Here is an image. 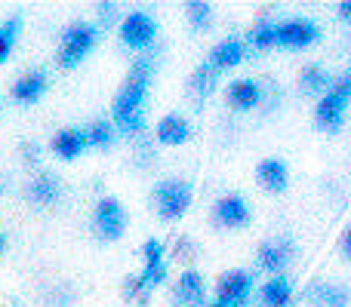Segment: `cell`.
Instances as JSON below:
<instances>
[{"label": "cell", "mask_w": 351, "mask_h": 307, "mask_svg": "<svg viewBox=\"0 0 351 307\" xmlns=\"http://www.w3.org/2000/svg\"><path fill=\"white\" fill-rule=\"evenodd\" d=\"M154 74V59L152 55H139V59L130 65L127 83L117 92L114 98V123L111 126L123 135H133L139 139L142 129H145V114H142V105H145L148 96V83H152Z\"/></svg>", "instance_id": "6da1fadb"}, {"label": "cell", "mask_w": 351, "mask_h": 307, "mask_svg": "<svg viewBox=\"0 0 351 307\" xmlns=\"http://www.w3.org/2000/svg\"><path fill=\"white\" fill-rule=\"evenodd\" d=\"M348 98H351V74H342V77H336L333 83H330V90L324 92L321 102H317V108H315L317 126L327 129V133L342 129V123H346Z\"/></svg>", "instance_id": "7a4b0ae2"}, {"label": "cell", "mask_w": 351, "mask_h": 307, "mask_svg": "<svg viewBox=\"0 0 351 307\" xmlns=\"http://www.w3.org/2000/svg\"><path fill=\"white\" fill-rule=\"evenodd\" d=\"M152 203L158 209V215L164 222H173V218H182L185 209L191 206V185L185 178H164L154 185L152 191Z\"/></svg>", "instance_id": "3957f363"}, {"label": "cell", "mask_w": 351, "mask_h": 307, "mask_svg": "<svg viewBox=\"0 0 351 307\" xmlns=\"http://www.w3.org/2000/svg\"><path fill=\"white\" fill-rule=\"evenodd\" d=\"M96 37H99V28L90 22H74L65 28L62 34V43H59V65L62 68H77L80 62L90 55V49L96 46Z\"/></svg>", "instance_id": "277c9868"}, {"label": "cell", "mask_w": 351, "mask_h": 307, "mask_svg": "<svg viewBox=\"0 0 351 307\" xmlns=\"http://www.w3.org/2000/svg\"><path fill=\"white\" fill-rule=\"evenodd\" d=\"M158 37V22L148 10H133L121 22V40L130 49H148Z\"/></svg>", "instance_id": "5b68a950"}, {"label": "cell", "mask_w": 351, "mask_h": 307, "mask_svg": "<svg viewBox=\"0 0 351 307\" xmlns=\"http://www.w3.org/2000/svg\"><path fill=\"white\" fill-rule=\"evenodd\" d=\"M321 31L311 18H287L274 28V46H284V49H305L311 43H317Z\"/></svg>", "instance_id": "8992f818"}, {"label": "cell", "mask_w": 351, "mask_h": 307, "mask_svg": "<svg viewBox=\"0 0 351 307\" xmlns=\"http://www.w3.org/2000/svg\"><path fill=\"white\" fill-rule=\"evenodd\" d=\"M250 292H253V277L247 271H228L216 283V302H222L228 307H241V304H247Z\"/></svg>", "instance_id": "52a82bcc"}, {"label": "cell", "mask_w": 351, "mask_h": 307, "mask_svg": "<svg viewBox=\"0 0 351 307\" xmlns=\"http://www.w3.org/2000/svg\"><path fill=\"white\" fill-rule=\"evenodd\" d=\"M123 228H127V212H123V206L117 203L114 197H105L99 200L96 206V230L105 237V240H117V237L123 234Z\"/></svg>", "instance_id": "ba28073f"}, {"label": "cell", "mask_w": 351, "mask_h": 307, "mask_svg": "<svg viewBox=\"0 0 351 307\" xmlns=\"http://www.w3.org/2000/svg\"><path fill=\"white\" fill-rule=\"evenodd\" d=\"M290 258H293V243L287 240V237H274V240L262 243L259 252H256V265H259L262 271L274 273V277L290 265Z\"/></svg>", "instance_id": "9c48e42d"}, {"label": "cell", "mask_w": 351, "mask_h": 307, "mask_svg": "<svg viewBox=\"0 0 351 307\" xmlns=\"http://www.w3.org/2000/svg\"><path fill=\"white\" fill-rule=\"evenodd\" d=\"M213 215H216V222L222 224V228H243V224L250 222V206L241 193H225V197L216 200Z\"/></svg>", "instance_id": "30bf717a"}, {"label": "cell", "mask_w": 351, "mask_h": 307, "mask_svg": "<svg viewBox=\"0 0 351 307\" xmlns=\"http://www.w3.org/2000/svg\"><path fill=\"white\" fill-rule=\"evenodd\" d=\"M228 105L237 111H253L262 105V83L253 77H237L228 83Z\"/></svg>", "instance_id": "8fae6325"}, {"label": "cell", "mask_w": 351, "mask_h": 307, "mask_svg": "<svg viewBox=\"0 0 351 307\" xmlns=\"http://www.w3.org/2000/svg\"><path fill=\"white\" fill-rule=\"evenodd\" d=\"M173 298H176V304H182V307L204 304V298H206V283H204V277H200L197 271H185V273L179 277V283H176Z\"/></svg>", "instance_id": "7c38bea8"}, {"label": "cell", "mask_w": 351, "mask_h": 307, "mask_svg": "<svg viewBox=\"0 0 351 307\" xmlns=\"http://www.w3.org/2000/svg\"><path fill=\"white\" fill-rule=\"evenodd\" d=\"M43 92H47V74H43L40 68L25 71L22 77L12 83V98H16L19 105H34Z\"/></svg>", "instance_id": "4fadbf2b"}, {"label": "cell", "mask_w": 351, "mask_h": 307, "mask_svg": "<svg viewBox=\"0 0 351 307\" xmlns=\"http://www.w3.org/2000/svg\"><path fill=\"white\" fill-rule=\"evenodd\" d=\"M243 55H247V46H243V40H237V37H228V40H222V43H216L213 46V53H210V65L216 68L219 74L222 71H228V68H234V65H241L243 62Z\"/></svg>", "instance_id": "5bb4252c"}, {"label": "cell", "mask_w": 351, "mask_h": 307, "mask_svg": "<svg viewBox=\"0 0 351 307\" xmlns=\"http://www.w3.org/2000/svg\"><path fill=\"white\" fill-rule=\"evenodd\" d=\"M59 197H62V181L56 178L53 172H40L37 178H31V185H28V200L31 203L53 206V203H59Z\"/></svg>", "instance_id": "9a60e30c"}, {"label": "cell", "mask_w": 351, "mask_h": 307, "mask_svg": "<svg viewBox=\"0 0 351 307\" xmlns=\"http://www.w3.org/2000/svg\"><path fill=\"white\" fill-rule=\"evenodd\" d=\"M256 178H259V185L265 187V191L280 193L287 187V178H290V172H287V163L284 160H278V157H268V160L259 163V169H256Z\"/></svg>", "instance_id": "2e32d148"}, {"label": "cell", "mask_w": 351, "mask_h": 307, "mask_svg": "<svg viewBox=\"0 0 351 307\" xmlns=\"http://www.w3.org/2000/svg\"><path fill=\"white\" fill-rule=\"evenodd\" d=\"M154 139H158L160 145H185V142L191 139V126H188L185 117L167 114L164 120L158 123V129H154Z\"/></svg>", "instance_id": "e0dca14e"}, {"label": "cell", "mask_w": 351, "mask_h": 307, "mask_svg": "<svg viewBox=\"0 0 351 307\" xmlns=\"http://www.w3.org/2000/svg\"><path fill=\"white\" fill-rule=\"evenodd\" d=\"M86 148V135L84 129H59V133L53 135V151L56 157H62V160H74V157H80V151Z\"/></svg>", "instance_id": "ac0fdd59"}, {"label": "cell", "mask_w": 351, "mask_h": 307, "mask_svg": "<svg viewBox=\"0 0 351 307\" xmlns=\"http://www.w3.org/2000/svg\"><path fill=\"white\" fill-rule=\"evenodd\" d=\"M259 302H262V307H287L293 302V283L284 277V273H278V277H271L265 286H262Z\"/></svg>", "instance_id": "d6986e66"}, {"label": "cell", "mask_w": 351, "mask_h": 307, "mask_svg": "<svg viewBox=\"0 0 351 307\" xmlns=\"http://www.w3.org/2000/svg\"><path fill=\"white\" fill-rule=\"evenodd\" d=\"M330 83H333V77L321 65H305L302 74H299V90L308 92V96H324L330 90Z\"/></svg>", "instance_id": "ffe728a7"}, {"label": "cell", "mask_w": 351, "mask_h": 307, "mask_svg": "<svg viewBox=\"0 0 351 307\" xmlns=\"http://www.w3.org/2000/svg\"><path fill=\"white\" fill-rule=\"evenodd\" d=\"M311 302L317 307H348V292L333 283H317L311 286Z\"/></svg>", "instance_id": "44dd1931"}, {"label": "cell", "mask_w": 351, "mask_h": 307, "mask_svg": "<svg viewBox=\"0 0 351 307\" xmlns=\"http://www.w3.org/2000/svg\"><path fill=\"white\" fill-rule=\"evenodd\" d=\"M216 86H219V71L210 65V62H204V65L191 74V92L197 98H206L213 90H216Z\"/></svg>", "instance_id": "7402d4cb"}, {"label": "cell", "mask_w": 351, "mask_h": 307, "mask_svg": "<svg viewBox=\"0 0 351 307\" xmlns=\"http://www.w3.org/2000/svg\"><path fill=\"white\" fill-rule=\"evenodd\" d=\"M84 135H86V145H93V148H108L111 142H114V126H111L108 120H93L90 126L84 129Z\"/></svg>", "instance_id": "603a6c76"}, {"label": "cell", "mask_w": 351, "mask_h": 307, "mask_svg": "<svg viewBox=\"0 0 351 307\" xmlns=\"http://www.w3.org/2000/svg\"><path fill=\"white\" fill-rule=\"evenodd\" d=\"M274 28H278V22H271V18H262V22H256L253 31H250V46H253V49L274 46Z\"/></svg>", "instance_id": "cb8c5ba5"}, {"label": "cell", "mask_w": 351, "mask_h": 307, "mask_svg": "<svg viewBox=\"0 0 351 307\" xmlns=\"http://www.w3.org/2000/svg\"><path fill=\"white\" fill-rule=\"evenodd\" d=\"M19 31H22V18L12 16L6 18L3 25H0V62H6V55L12 53V46H16V37Z\"/></svg>", "instance_id": "d4e9b609"}, {"label": "cell", "mask_w": 351, "mask_h": 307, "mask_svg": "<svg viewBox=\"0 0 351 307\" xmlns=\"http://www.w3.org/2000/svg\"><path fill=\"white\" fill-rule=\"evenodd\" d=\"M185 10H188V22H191L197 31L210 28V22H213V6L210 3H204V0H191V3H185Z\"/></svg>", "instance_id": "484cf974"}, {"label": "cell", "mask_w": 351, "mask_h": 307, "mask_svg": "<svg viewBox=\"0 0 351 307\" xmlns=\"http://www.w3.org/2000/svg\"><path fill=\"white\" fill-rule=\"evenodd\" d=\"M123 295H127V298H130V302H139V304H148V295H152V292H145V289H142L139 277H127V280H123Z\"/></svg>", "instance_id": "4316f807"}, {"label": "cell", "mask_w": 351, "mask_h": 307, "mask_svg": "<svg viewBox=\"0 0 351 307\" xmlns=\"http://www.w3.org/2000/svg\"><path fill=\"white\" fill-rule=\"evenodd\" d=\"M173 252H176V258L179 261H194V243L188 240V237H179L176 246H173Z\"/></svg>", "instance_id": "83f0119b"}, {"label": "cell", "mask_w": 351, "mask_h": 307, "mask_svg": "<svg viewBox=\"0 0 351 307\" xmlns=\"http://www.w3.org/2000/svg\"><path fill=\"white\" fill-rule=\"evenodd\" d=\"M96 12H99V22L111 25V22H114V16H117V3H99Z\"/></svg>", "instance_id": "f1b7e54d"}, {"label": "cell", "mask_w": 351, "mask_h": 307, "mask_svg": "<svg viewBox=\"0 0 351 307\" xmlns=\"http://www.w3.org/2000/svg\"><path fill=\"white\" fill-rule=\"evenodd\" d=\"M22 160L25 163H40V145H37V142L22 145Z\"/></svg>", "instance_id": "f546056e"}, {"label": "cell", "mask_w": 351, "mask_h": 307, "mask_svg": "<svg viewBox=\"0 0 351 307\" xmlns=\"http://www.w3.org/2000/svg\"><path fill=\"white\" fill-rule=\"evenodd\" d=\"M68 302H71V289H68V286H62V289H59V292H53V304L65 307Z\"/></svg>", "instance_id": "4dcf8cb0"}, {"label": "cell", "mask_w": 351, "mask_h": 307, "mask_svg": "<svg viewBox=\"0 0 351 307\" xmlns=\"http://www.w3.org/2000/svg\"><path fill=\"white\" fill-rule=\"evenodd\" d=\"M148 160H152V148H148L145 142H139V163H142V166H145Z\"/></svg>", "instance_id": "1f68e13d"}, {"label": "cell", "mask_w": 351, "mask_h": 307, "mask_svg": "<svg viewBox=\"0 0 351 307\" xmlns=\"http://www.w3.org/2000/svg\"><path fill=\"white\" fill-rule=\"evenodd\" d=\"M339 16L342 18H351V0H342V3H339Z\"/></svg>", "instance_id": "d6a6232c"}, {"label": "cell", "mask_w": 351, "mask_h": 307, "mask_svg": "<svg viewBox=\"0 0 351 307\" xmlns=\"http://www.w3.org/2000/svg\"><path fill=\"white\" fill-rule=\"evenodd\" d=\"M342 252L351 255V230H346V234H342Z\"/></svg>", "instance_id": "836d02e7"}, {"label": "cell", "mask_w": 351, "mask_h": 307, "mask_svg": "<svg viewBox=\"0 0 351 307\" xmlns=\"http://www.w3.org/2000/svg\"><path fill=\"white\" fill-rule=\"evenodd\" d=\"M3 249H6V237L0 234V255H3Z\"/></svg>", "instance_id": "e575fe53"}, {"label": "cell", "mask_w": 351, "mask_h": 307, "mask_svg": "<svg viewBox=\"0 0 351 307\" xmlns=\"http://www.w3.org/2000/svg\"><path fill=\"white\" fill-rule=\"evenodd\" d=\"M204 307H228V304H222V302H210V304H204Z\"/></svg>", "instance_id": "d590c367"}, {"label": "cell", "mask_w": 351, "mask_h": 307, "mask_svg": "<svg viewBox=\"0 0 351 307\" xmlns=\"http://www.w3.org/2000/svg\"><path fill=\"white\" fill-rule=\"evenodd\" d=\"M3 187H6V185H3V181H0V191H3Z\"/></svg>", "instance_id": "8d00e7d4"}]
</instances>
